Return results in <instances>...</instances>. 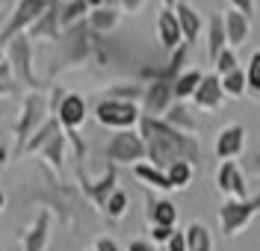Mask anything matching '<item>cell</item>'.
Listing matches in <instances>:
<instances>
[{"instance_id": "1", "label": "cell", "mask_w": 260, "mask_h": 251, "mask_svg": "<svg viewBox=\"0 0 260 251\" xmlns=\"http://www.w3.org/2000/svg\"><path fill=\"white\" fill-rule=\"evenodd\" d=\"M98 116L107 124H127V121H133L136 113H133V106H124V103H101Z\"/></svg>"}, {"instance_id": "2", "label": "cell", "mask_w": 260, "mask_h": 251, "mask_svg": "<svg viewBox=\"0 0 260 251\" xmlns=\"http://www.w3.org/2000/svg\"><path fill=\"white\" fill-rule=\"evenodd\" d=\"M42 6H45V0H24V3H21V12L15 15L12 27H9V33H12V30H18L21 24H27L32 15H39V12H42Z\"/></svg>"}, {"instance_id": "3", "label": "cell", "mask_w": 260, "mask_h": 251, "mask_svg": "<svg viewBox=\"0 0 260 251\" xmlns=\"http://www.w3.org/2000/svg\"><path fill=\"white\" fill-rule=\"evenodd\" d=\"M83 118V100L80 98H68L62 103V121L65 124H77Z\"/></svg>"}, {"instance_id": "4", "label": "cell", "mask_w": 260, "mask_h": 251, "mask_svg": "<svg viewBox=\"0 0 260 251\" xmlns=\"http://www.w3.org/2000/svg\"><path fill=\"white\" fill-rule=\"evenodd\" d=\"M113 154L115 157H133V154H139V142L130 136H118L113 145Z\"/></svg>"}, {"instance_id": "5", "label": "cell", "mask_w": 260, "mask_h": 251, "mask_svg": "<svg viewBox=\"0 0 260 251\" xmlns=\"http://www.w3.org/2000/svg\"><path fill=\"white\" fill-rule=\"evenodd\" d=\"M160 30H162V39H166V45H175V42H178V24H175V18H172V15H162Z\"/></svg>"}, {"instance_id": "6", "label": "cell", "mask_w": 260, "mask_h": 251, "mask_svg": "<svg viewBox=\"0 0 260 251\" xmlns=\"http://www.w3.org/2000/svg\"><path fill=\"white\" fill-rule=\"evenodd\" d=\"M157 222H160L162 228H169V225L175 222V210H172V204H160V207H157Z\"/></svg>"}, {"instance_id": "7", "label": "cell", "mask_w": 260, "mask_h": 251, "mask_svg": "<svg viewBox=\"0 0 260 251\" xmlns=\"http://www.w3.org/2000/svg\"><path fill=\"white\" fill-rule=\"evenodd\" d=\"M237 145H240V130H231V133H225V139H222L219 151H222V154H228V151H234Z\"/></svg>"}, {"instance_id": "8", "label": "cell", "mask_w": 260, "mask_h": 251, "mask_svg": "<svg viewBox=\"0 0 260 251\" xmlns=\"http://www.w3.org/2000/svg\"><path fill=\"white\" fill-rule=\"evenodd\" d=\"M139 174H142V177H148V181H154L157 186H172V181H166L162 174H157V171H151V168H139Z\"/></svg>"}, {"instance_id": "9", "label": "cell", "mask_w": 260, "mask_h": 251, "mask_svg": "<svg viewBox=\"0 0 260 251\" xmlns=\"http://www.w3.org/2000/svg\"><path fill=\"white\" fill-rule=\"evenodd\" d=\"M195 86H198V77H195V74H189V77H183V80L178 83V92H180V95H189Z\"/></svg>"}, {"instance_id": "10", "label": "cell", "mask_w": 260, "mask_h": 251, "mask_svg": "<svg viewBox=\"0 0 260 251\" xmlns=\"http://www.w3.org/2000/svg\"><path fill=\"white\" fill-rule=\"evenodd\" d=\"M189 177V168L183 166V163H178V166L172 168V184H183Z\"/></svg>"}, {"instance_id": "11", "label": "cell", "mask_w": 260, "mask_h": 251, "mask_svg": "<svg viewBox=\"0 0 260 251\" xmlns=\"http://www.w3.org/2000/svg\"><path fill=\"white\" fill-rule=\"evenodd\" d=\"M180 15H183V24H186V33H189V35H195V30H198V21H195V15L189 12V9H183Z\"/></svg>"}, {"instance_id": "12", "label": "cell", "mask_w": 260, "mask_h": 251, "mask_svg": "<svg viewBox=\"0 0 260 251\" xmlns=\"http://www.w3.org/2000/svg\"><path fill=\"white\" fill-rule=\"evenodd\" d=\"M42 239H45V225H39V228H36V234L30 236V251L39 248V242H42Z\"/></svg>"}, {"instance_id": "13", "label": "cell", "mask_w": 260, "mask_h": 251, "mask_svg": "<svg viewBox=\"0 0 260 251\" xmlns=\"http://www.w3.org/2000/svg\"><path fill=\"white\" fill-rule=\"evenodd\" d=\"M251 83L260 89V53L254 56V65H251Z\"/></svg>"}, {"instance_id": "14", "label": "cell", "mask_w": 260, "mask_h": 251, "mask_svg": "<svg viewBox=\"0 0 260 251\" xmlns=\"http://www.w3.org/2000/svg\"><path fill=\"white\" fill-rule=\"evenodd\" d=\"M228 89H231V92H240V89H243V77H240V74H231V77H228Z\"/></svg>"}, {"instance_id": "15", "label": "cell", "mask_w": 260, "mask_h": 251, "mask_svg": "<svg viewBox=\"0 0 260 251\" xmlns=\"http://www.w3.org/2000/svg\"><path fill=\"white\" fill-rule=\"evenodd\" d=\"M121 210H124V195H115L110 201V213H121Z\"/></svg>"}, {"instance_id": "16", "label": "cell", "mask_w": 260, "mask_h": 251, "mask_svg": "<svg viewBox=\"0 0 260 251\" xmlns=\"http://www.w3.org/2000/svg\"><path fill=\"white\" fill-rule=\"evenodd\" d=\"M207 92H201V100H213V89H216V80H207V86H204Z\"/></svg>"}, {"instance_id": "17", "label": "cell", "mask_w": 260, "mask_h": 251, "mask_svg": "<svg viewBox=\"0 0 260 251\" xmlns=\"http://www.w3.org/2000/svg\"><path fill=\"white\" fill-rule=\"evenodd\" d=\"M172 251H183V239H180V236L172 239Z\"/></svg>"}, {"instance_id": "18", "label": "cell", "mask_w": 260, "mask_h": 251, "mask_svg": "<svg viewBox=\"0 0 260 251\" xmlns=\"http://www.w3.org/2000/svg\"><path fill=\"white\" fill-rule=\"evenodd\" d=\"M154 236H157V239H166V236H169V228H162V225H160V228L154 231Z\"/></svg>"}, {"instance_id": "19", "label": "cell", "mask_w": 260, "mask_h": 251, "mask_svg": "<svg viewBox=\"0 0 260 251\" xmlns=\"http://www.w3.org/2000/svg\"><path fill=\"white\" fill-rule=\"evenodd\" d=\"M98 251H115V245H113V242H101V245H98Z\"/></svg>"}, {"instance_id": "20", "label": "cell", "mask_w": 260, "mask_h": 251, "mask_svg": "<svg viewBox=\"0 0 260 251\" xmlns=\"http://www.w3.org/2000/svg\"><path fill=\"white\" fill-rule=\"evenodd\" d=\"M130 251H148L145 245H139V242H136V245H130Z\"/></svg>"}, {"instance_id": "21", "label": "cell", "mask_w": 260, "mask_h": 251, "mask_svg": "<svg viewBox=\"0 0 260 251\" xmlns=\"http://www.w3.org/2000/svg\"><path fill=\"white\" fill-rule=\"evenodd\" d=\"M89 3H101V0H89Z\"/></svg>"}, {"instance_id": "22", "label": "cell", "mask_w": 260, "mask_h": 251, "mask_svg": "<svg viewBox=\"0 0 260 251\" xmlns=\"http://www.w3.org/2000/svg\"><path fill=\"white\" fill-rule=\"evenodd\" d=\"M0 204H3V195H0Z\"/></svg>"}]
</instances>
